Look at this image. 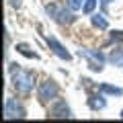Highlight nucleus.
<instances>
[{
    "instance_id": "11",
    "label": "nucleus",
    "mask_w": 123,
    "mask_h": 123,
    "mask_svg": "<svg viewBox=\"0 0 123 123\" xmlns=\"http://www.w3.org/2000/svg\"><path fill=\"white\" fill-rule=\"evenodd\" d=\"M17 51L23 53L25 57H37V53H35V51H31V47H29L27 43H18V45H17Z\"/></svg>"
},
{
    "instance_id": "3",
    "label": "nucleus",
    "mask_w": 123,
    "mask_h": 123,
    "mask_svg": "<svg viewBox=\"0 0 123 123\" xmlns=\"http://www.w3.org/2000/svg\"><path fill=\"white\" fill-rule=\"evenodd\" d=\"M4 117L6 119H23L25 117V109L17 98H6L4 101Z\"/></svg>"
},
{
    "instance_id": "8",
    "label": "nucleus",
    "mask_w": 123,
    "mask_h": 123,
    "mask_svg": "<svg viewBox=\"0 0 123 123\" xmlns=\"http://www.w3.org/2000/svg\"><path fill=\"white\" fill-rule=\"evenodd\" d=\"M88 107H90L92 111H98V109H105L107 107V101H105V97H103V94H90V97H88Z\"/></svg>"
},
{
    "instance_id": "2",
    "label": "nucleus",
    "mask_w": 123,
    "mask_h": 123,
    "mask_svg": "<svg viewBox=\"0 0 123 123\" xmlns=\"http://www.w3.org/2000/svg\"><path fill=\"white\" fill-rule=\"evenodd\" d=\"M78 55L84 57V60L88 62V68H90V70H94V72H101L103 70L105 55H103L98 49H86V47H82V49H78Z\"/></svg>"
},
{
    "instance_id": "16",
    "label": "nucleus",
    "mask_w": 123,
    "mask_h": 123,
    "mask_svg": "<svg viewBox=\"0 0 123 123\" xmlns=\"http://www.w3.org/2000/svg\"><path fill=\"white\" fill-rule=\"evenodd\" d=\"M10 4H12V6H17V8H18V6H21V0H10Z\"/></svg>"
},
{
    "instance_id": "12",
    "label": "nucleus",
    "mask_w": 123,
    "mask_h": 123,
    "mask_svg": "<svg viewBox=\"0 0 123 123\" xmlns=\"http://www.w3.org/2000/svg\"><path fill=\"white\" fill-rule=\"evenodd\" d=\"M94 8H97V0H84V6H82V12L84 14H92Z\"/></svg>"
},
{
    "instance_id": "13",
    "label": "nucleus",
    "mask_w": 123,
    "mask_h": 123,
    "mask_svg": "<svg viewBox=\"0 0 123 123\" xmlns=\"http://www.w3.org/2000/svg\"><path fill=\"white\" fill-rule=\"evenodd\" d=\"M92 25L98 27V29H107V27H109V23H107L101 14H94V17H92Z\"/></svg>"
},
{
    "instance_id": "9",
    "label": "nucleus",
    "mask_w": 123,
    "mask_h": 123,
    "mask_svg": "<svg viewBox=\"0 0 123 123\" xmlns=\"http://www.w3.org/2000/svg\"><path fill=\"white\" fill-rule=\"evenodd\" d=\"M109 62L113 64V66H123V47L113 49L111 55H109Z\"/></svg>"
},
{
    "instance_id": "4",
    "label": "nucleus",
    "mask_w": 123,
    "mask_h": 123,
    "mask_svg": "<svg viewBox=\"0 0 123 123\" xmlns=\"http://www.w3.org/2000/svg\"><path fill=\"white\" fill-rule=\"evenodd\" d=\"M47 12L51 14V17L55 18L60 25H68V23L74 21V14H72V10H70V8L66 10V8H57L55 4H49V6H47Z\"/></svg>"
},
{
    "instance_id": "6",
    "label": "nucleus",
    "mask_w": 123,
    "mask_h": 123,
    "mask_svg": "<svg viewBox=\"0 0 123 123\" xmlns=\"http://www.w3.org/2000/svg\"><path fill=\"white\" fill-rule=\"evenodd\" d=\"M49 117H55V119H64V117H72V111L70 107L66 105V101L57 98L51 107H49Z\"/></svg>"
},
{
    "instance_id": "1",
    "label": "nucleus",
    "mask_w": 123,
    "mask_h": 123,
    "mask_svg": "<svg viewBox=\"0 0 123 123\" xmlns=\"http://www.w3.org/2000/svg\"><path fill=\"white\" fill-rule=\"evenodd\" d=\"M12 86L21 94H29L33 90V86H35V74L29 70H17L12 74Z\"/></svg>"
},
{
    "instance_id": "5",
    "label": "nucleus",
    "mask_w": 123,
    "mask_h": 123,
    "mask_svg": "<svg viewBox=\"0 0 123 123\" xmlns=\"http://www.w3.org/2000/svg\"><path fill=\"white\" fill-rule=\"evenodd\" d=\"M57 92H60V88H57V84L53 82V80H45V82L39 84V98H41V101L55 98Z\"/></svg>"
},
{
    "instance_id": "7",
    "label": "nucleus",
    "mask_w": 123,
    "mask_h": 123,
    "mask_svg": "<svg viewBox=\"0 0 123 123\" xmlns=\"http://www.w3.org/2000/svg\"><path fill=\"white\" fill-rule=\"evenodd\" d=\"M47 45L53 49V53H55L57 57H62V60H66V62H70V60H72L70 51H68V49L64 47V45H62L60 41L55 39V37H47Z\"/></svg>"
},
{
    "instance_id": "14",
    "label": "nucleus",
    "mask_w": 123,
    "mask_h": 123,
    "mask_svg": "<svg viewBox=\"0 0 123 123\" xmlns=\"http://www.w3.org/2000/svg\"><path fill=\"white\" fill-rule=\"evenodd\" d=\"M82 2H84V0H66V6H68L70 10H80V8L84 6Z\"/></svg>"
},
{
    "instance_id": "10",
    "label": "nucleus",
    "mask_w": 123,
    "mask_h": 123,
    "mask_svg": "<svg viewBox=\"0 0 123 123\" xmlns=\"http://www.w3.org/2000/svg\"><path fill=\"white\" fill-rule=\"evenodd\" d=\"M98 90L105 92V94H115V97H121L123 94V88H117V86H111V84H101Z\"/></svg>"
},
{
    "instance_id": "15",
    "label": "nucleus",
    "mask_w": 123,
    "mask_h": 123,
    "mask_svg": "<svg viewBox=\"0 0 123 123\" xmlns=\"http://www.w3.org/2000/svg\"><path fill=\"white\" fill-rule=\"evenodd\" d=\"M111 37H113V41H123V31H113Z\"/></svg>"
},
{
    "instance_id": "18",
    "label": "nucleus",
    "mask_w": 123,
    "mask_h": 123,
    "mask_svg": "<svg viewBox=\"0 0 123 123\" xmlns=\"http://www.w3.org/2000/svg\"><path fill=\"white\" fill-rule=\"evenodd\" d=\"M121 117H123V111H121Z\"/></svg>"
},
{
    "instance_id": "17",
    "label": "nucleus",
    "mask_w": 123,
    "mask_h": 123,
    "mask_svg": "<svg viewBox=\"0 0 123 123\" xmlns=\"http://www.w3.org/2000/svg\"><path fill=\"white\" fill-rule=\"evenodd\" d=\"M107 2H111V0H103V4H107Z\"/></svg>"
}]
</instances>
